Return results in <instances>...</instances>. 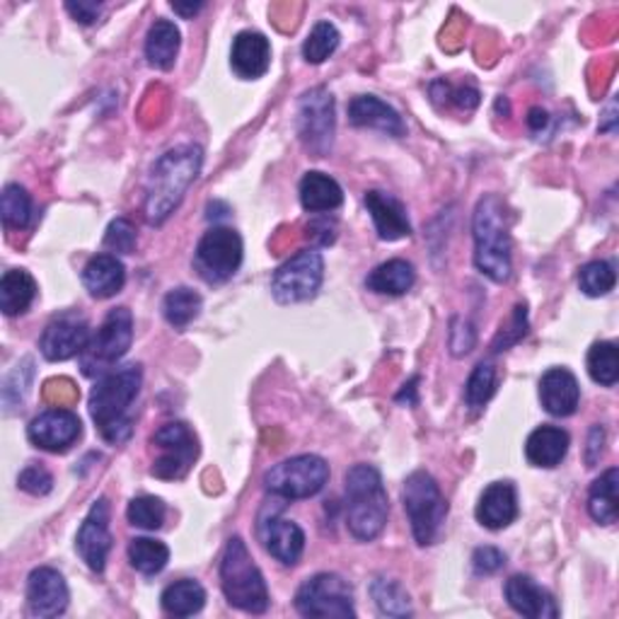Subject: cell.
<instances>
[{
    "label": "cell",
    "mask_w": 619,
    "mask_h": 619,
    "mask_svg": "<svg viewBox=\"0 0 619 619\" xmlns=\"http://www.w3.org/2000/svg\"><path fill=\"white\" fill-rule=\"evenodd\" d=\"M201 164L203 150L194 143L177 146L158 158L148 177L143 206L146 220L150 226H162L177 211L187 189L197 182Z\"/></svg>",
    "instance_id": "6da1fadb"
},
{
    "label": "cell",
    "mask_w": 619,
    "mask_h": 619,
    "mask_svg": "<svg viewBox=\"0 0 619 619\" xmlns=\"http://www.w3.org/2000/svg\"><path fill=\"white\" fill-rule=\"evenodd\" d=\"M143 370L139 363L104 373L90 395V417L100 436L112 446L127 443L133 433L131 405L141 392Z\"/></svg>",
    "instance_id": "7a4b0ae2"
},
{
    "label": "cell",
    "mask_w": 619,
    "mask_h": 619,
    "mask_svg": "<svg viewBox=\"0 0 619 619\" xmlns=\"http://www.w3.org/2000/svg\"><path fill=\"white\" fill-rule=\"evenodd\" d=\"M472 238L475 267L497 283L511 279V232H508L506 206L497 194L479 199L472 218Z\"/></svg>",
    "instance_id": "3957f363"
},
{
    "label": "cell",
    "mask_w": 619,
    "mask_h": 619,
    "mask_svg": "<svg viewBox=\"0 0 619 619\" xmlns=\"http://www.w3.org/2000/svg\"><path fill=\"white\" fill-rule=\"evenodd\" d=\"M347 491V526L359 542H373L390 516L388 491L373 465H353L343 477Z\"/></svg>",
    "instance_id": "277c9868"
},
{
    "label": "cell",
    "mask_w": 619,
    "mask_h": 619,
    "mask_svg": "<svg viewBox=\"0 0 619 619\" xmlns=\"http://www.w3.org/2000/svg\"><path fill=\"white\" fill-rule=\"evenodd\" d=\"M220 588L226 600L242 612L261 615L269 610V588L264 573L259 571L250 549L242 538H230L220 559Z\"/></svg>",
    "instance_id": "5b68a950"
},
{
    "label": "cell",
    "mask_w": 619,
    "mask_h": 619,
    "mask_svg": "<svg viewBox=\"0 0 619 619\" xmlns=\"http://www.w3.org/2000/svg\"><path fill=\"white\" fill-rule=\"evenodd\" d=\"M402 503L409 516L411 532L421 547L438 540L448 516V503L438 489V481L429 472H411L402 487Z\"/></svg>",
    "instance_id": "8992f818"
},
{
    "label": "cell",
    "mask_w": 619,
    "mask_h": 619,
    "mask_svg": "<svg viewBox=\"0 0 619 619\" xmlns=\"http://www.w3.org/2000/svg\"><path fill=\"white\" fill-rule=\"evenodd\" d=\"M133 343V315L129 308L109 310L102 327L98 329L82 351V373L104 376L109 368L129 353Z\"/></svg>",
    "instance_id": "52a82bcc"
},
{
    "label": "cell",
    "mask_w": 619,
    "mask_h": 619,
    "mask_svg": "<svg viewBox=\"0 0 619 619\" xmlns=\"http://www.w3.org/2000/svg\"><path fill=\"white\" fill-rule=\"evenodd\" d=\"M296 610L310 619H353V590L339 573H318L298 588Z\"/></svg>",
    "instance_id": "ba28073f"
},
{
    "label": "cell",
    "mask_w": 619,
    "mask_h": 619,
    "mask_svg": "<svg viewBox=\"0 0 619 619\" xmlns=\"http://www.w3.org/2000/svg\"><path fill=\"white\" fill-rule=\"evenodd\" d=\"M329 479V465L320 456H296L273 465L264 475V487L279 499H310Z\"/></svg>",
    "instance_id": "9c48e42d"
},
{
    "label": "cell",
    "mask_w": 619,
    "mask_h": 619,
    "mask_svg": "<svg viewBox=\"0 0 619 619\" xmlns=\"http://www.w3.org/2000/svg\"><path fill=\"white\" fill-rule=\"evenodd\" d=\"M242 238L232 228L216 226L197 244L194 269L206 283H226L242 264Z\"/></svg>",
    "instance_id": "30bf717a"
},
{
    "label": "cell",
    "mask_w": 619,
    "mask_h": 619,
    "mask_svg": "<svg viewBox=\"0 0 619 619\" xmlns=\"http://www.w3.org/2000/svg\"><path fill=\"white\" fill-rule=\"evenodd\" d=\"M325 279V259L315 250H302L273 271L271 293L281 306H293L318 296Z\"/></svg>",
    "instance_id": "8fae6325"
},
{
    "label": "cell",
    "mask_w": 619,
    "mask_h": 619,
    "mask_svg": "<svg viewBox=\"0 0 619 619\" xmlns=\"http://www.w3.org/2000/svg\"><path fill=\"white\" fill-rule=\"evenodd\" d=\"M153 446L158 448L160 456L156 458L153 467H150V475L164 481L187 477L191 465L199 458V440L194 431L182 421L164 423L153 436Z\"/></svg>",
    "instance_id": "7c38bea8"
},
{
    "label": "cell",
    "mask_w": 619,
    "mask_h": 619,
    "mask_svg": "<svg viewBox=\"0 0 619 619\" xmlns=\"http://www.w3.org/2000/svg\"><path fill=\"white\" fill-rule=\"evenodd\" d=\"M335 98L325 88L308 90L298 104V133L315 156H327L335 143Z\"/></svg>",
    "instance_id": "4fadbf2b"
},
{
    "label": "cell",
    "mask_w": 619,
    "mask_h": 619,
    "mask_svg": "<svg viewBox=\"0 0 619 619\" xmlns=\"http://www.w3.org/2000/svg\"><path fill=\"white\" fill-rule=\"evenodd\" d=\"M90 325L78 312H63L53 318L39 339V351L47 361H68L82 356L90 343Z\"/></svg>",
    "instance_id": "5bb4252c"
},
{
    "label": "cell",
    "mask_w": 619,
    "mask_h": 619,
    "mask_svg": "<svg viewBox=\"0 0 619 619\" xmlns=\"http://www.w3.org/2000/svg\"><path fill=\"white\" fill-rule=\"evenodd\" d=\"M82 436V421L71 409H47L41 411L39 417L32 419V423L27 426V438L30 443L49 450V452H66L71 446H76V440Z\"/></svg>",
    "instance_id": "9a60e30c"
},
{
    "label": "cell",
    "mask_w": 619,
    "mask_h": 619,
    "mask_svg": "<svg viewBox=\"0 0 619 619\" xmlns=\"http://www.w3.org/2000/svg\"><path fill=\"white\" fill-rule=\"evenodd\" d=\"M76 549L80 559L88 563L94 573H102L107 567L109 549H112V532H109V501L98 499L92 503L86 520L78 530Z\"/></svg>",
    "instance_id": "2e32d148"
},
{
    "label": "cell",
    "mask_w": 619,
    "mask_h": 619,
    "mask_svg": "<svg viewBox=\"0 0 619 619\" xmlns=\"http://www.w3.org/2000/svg\"><path fill=\"white\" fill-rule=\"evenodd\" d=\"M68 593L66 579L51 567H39L27 579V610L37 619H51L66 612Z\"/></svg>",
    "instance_id": "e0dca14e"
},
{
    "label": "cell",
    "mask_w": 619,
    "mask_h": 619,
    "mask_svg": "<svg viewBox=\"0 0 619 619\" xmlns=\"http://www.w3.org/2000/svg\"><path fill=\"white\" fill-rule=\"evenodd\" d=\"M259 538L264 542L267 552L277 561L286 563V567H296L302 552H306V532L300 530L298 522L277 513L261 516Z\"/></svg>",
    "instance_id": "ac0fdd59"
},
{
    "label": "cell",
    "mask_w": 619,
    "mask_h": 619,
    "mask_svg": "<svg viewBox=\"0 0 619 619\" xmlns=\"http://www.w3.org/2000/svg\"><path fill=\"white\" fill-rule=\"evenodd\" d=\"M506 600L511 608L528 617V619H557L559 617V608H557V600L555 596L545 590L540 583H535L530 576H511V579L506 581Z\"/></svg>",
    "instance_id": "d6986e66"
},
{
    "label": "cell",
    "mask_w": 619,
    "mask_h": 619,
    "mask_svg": "<svg viewBox=\"0 0 619 619\" xmlns=\"http://www.w3.org/2000/svg\"><path fill=\"white\" fill-rule=\"evenodd\" d=\"M366 209L370 218H373V226L378 230L380 240L395 242L411 236V223L405 203L388 194V191H380V189L366 191Z\"/></svg>",
    "instance_id": "ffe728a7"
},
{
    "label": "cell",
    "mask_w": 619,
    "mask_h": 619,
    "mask_svg": "<svg viewBox=\"0 0 619 619\" xmlns=\"http://www.w3.org/2000/svg\"><path fill=\"white\" fill-rule=\"evenodd\" d=\"M540 402L547 415L571 417L581 402L579 380L569 368H549L540 380Z\"/></svg>",
    "instance_id": "44dd1931"
},
{
    "label": "cell",
    "mask_w": 619,
    "mask_h": 619,
    "mask_svg": "<svg viewBox=\"0 0 619 619\" xmlns=\"http://www.w3.org/2000/svg\"><path fill=\"white\" fill-rule=\"evenodd\" d=\"M475 516L489 530H503L511 526L518 518V491L511 481H493L481 491Z\"/></svg>",
    "instance_id": "7402d4cb"
},
{
    "label": "cell",
    "mask_w": 619,
    "mask_h": 619,
    "mask_svg": "<svg viewBox=\"0 0 619 619\" xmlns=\"http://www.w3.org/2000/svg\"><path fill=\"white\" fill-rule=\"evenodd\" d=\"M230 66L232 71L244 80H257L264 76L271 66L269 39L254 30L240 32L236 39H232Z\"/></svg>",
    "instance_id": "603a6c76"
},
{
    "label": "cell",
    "mask_w": 619,
    "mask_h": 619,
    "mask_svg": "<svg viewBox=\"0 0 619 619\" xmlns=\"http://www.w3.org/2000/svg\"><path fill=\"white\" fill-rule=\"evenodd\" d=\"M349 119L353 127L378 129L382 133L395 136V139H402L407 133L400 112L388 102L376 98V94H361V98H353L349 104Z\"/></svg>",
    "instance_id": "cb8c5ba5"
},
{
    "label": "cell",
    "mask_w": 619,
    "mask_h": 619,
    "mask_svg": "<svg viewBox=\"0 0 619 619\" xmlns=\"http://www.w3.org/2000/svg\"><path fill=\"white\" fill-rule=\"evenodd\" d=\"M80 279L92 298L104 300L117 296L127 283V269L114 254H98L88 261Z\"/></svg>",
    "instance_id": "d4e9b609"
},
{
    "label": "cell",
    "mask_w": 619,
    "mask_h": 619,
    "mask_svg": "<svg viewBox=\"0 0 619 619\" xmlns=\"http://www.w3.org/2000/svg\"><path fill=\"white\" fill-rule=\"evenodd\" d=\"M569 443V433L559 429V426H540L526 440V458L532 467L552 470V467L561 465V460L567 458Z\"/></svg>",
    "instance_id": "484cf974"
},
{
    "label": "cell",
    "mask_w": 619,
    "mask_h": 619,
    "mask_svg": "<svg viewBox=\"0 0 619 619\" xmlns=\"http://www.w3.org/2000/svg\"><path fill=\"white\" fill-rule=\"evenodd\" d=\"M300 203L310 213H329L337 211L343 203V189L335 177L325 172L310 170L300 180Z\"/></svg>",
    "instance_id": "4316f807"
},
{
    "label": "cell",
    "mask_w": 619,
    "mask_h": 619,
    "mask_svg": "<svg viewBox=\"0 0 619 619\" xmlns=\"http://www.w3.org/2000/svg\"><path fill=\"white\" fill-rule=\"evenodd\" d=\"M182 47V34L170 20H156L146 34V59L160 71H170Z\"/></svg>",
    "instance_id": "83f0119b"
},
{
    "label": "cell",
    "mask_w": 619,
    "mask_h": 619,
    "mask_svg": "<svg viewBox=\"0 0 619 619\" xmlns=\"http://www.w3.org/2000/svg\"><path fill=\"white\" fill-rule=\"evenodd\" d=\"M37 298V281L30 271L24 269H10L0 279V310L8 318H16L30 310Z\"/></svg>",
    "instance_id": "f1b7e54d"
},
{
    "label": "cell",
    "mask_w": 619,
    "mask_h": 619,
    "mask_svg": "<svg viewBox=\"0 0 619 619\" xmlns=\"http://www.w3.org/2000/svg\"><path fill=\"white\" fill-rule=\"evenodd\" d=\"M417 281V271L407 259H390L368 273V291L380 296H405Z\"/></svg>",
    "instance_id": "f546056e"
},
{
    "label": "cell",
    "mask_w": 619,
    "mask_h": 619,
    "mask_svg": "<svg viewBox=\"0 0 619 619\" xmlns=\"http://www.w3.org/2000/svg\"><path fill=\"white\" fill-rule=\"evenodd\" d=\"M617 487H619V472L617 467H610L608 472H602L593 487L588 491V513L600 526H615L617 516H619V497H617Z\"/></svg>",
    "instance_id": "4dcf8cb0"
},
{
    "label": "cell",
    "mask_w": 619,
    "mask_h": 619,
    "mask_svg": "<svg viewBox=\"0 0 619 619\" xmlns=\"http://www.w3.org/2000/svg\"><path fill=\"white\" fill-rule=\"evenodd\" d=\"M160 605L162 610L172 617L199 615L206 605V590L199 581H191V579L174 581L162 590Z\"/></svg>",
    "instance_id": "1f68e13d"
},
{
    "label": "cell",
    "mask_w": 619,
    "mask_h": 619,
    "mask_svg": "<svg viewBox=\"0 0 619 619\" xmlns=\"http://www.w3.org/2000/svg\"><path fill=\"white\" fill-rule=\"evenodd\" d=\"M199 312H201V296L187 286L174 288V291H170L162 300L164 320H168V325L174 329H187L199 318Z\"/></svg>",
    "instance_id": "d6a6232c"
},
{
    "label": "cell",
    "mask_w": 619,
    "mask_h": 619,
    "mask_svg": "<svg viewBox=\"0 0 619 619\" xmlns=\"http://www.w3.org/2000/svg\"><path fill=\"white\" fill-rule=\"evenodd\" d=\"M129 561L131 567L143 576L160 573L170 561V549L160 540L150 538H136L129 545Z\"/></svg>",
    "instance_id": "836d02e7"
},
{
    "label": "cell",
    "mask_w": 619,
    "mask_h": 619,
    "mask_svg": "<svg viewBox=\"0 0 619 619\" xmlns=\"http://www.w3.org/2000/svg\"><path fill=\"white\" fill-rule=\"evenodd\" d=\"M0 216L8 230H24L32 223V199L20 184H8L0 197Z\"/></svg>",
    "instance_id": "e575fe53"
},
{
    "label": "cell",
    "mask_w": 619,
    "mask_h": 619,
    "mask_svg": "<svg viewBox=\"0 0 619 619\" xmlns=\"http://www.w3.org/2000/svg\"><path fill=\"white\" fill-rule=\"evenodd\" d=\"M588 373L602 388H612L619 380V351L612 341H598L588 351Z\"/></svg>",
    "instance_id": "d590c367"
},
{
    "label": "cell",
    "mask_w": 619,
    "mask_h": 619,
    "mask_svg": "<svg viewBox=\"0 0 619 619\" xmlns=\"http://www.w3.org/2000/svg\"><path fill=\"white\" fill-rule=\"evenodd\" d=\"M339 39L341 37H339L337 27L329 22V20H320L310 30L308 39L302 41V59H306L312 66L325 63L337 51Z\"/></svg>",
    "instance_id": "8d00e7d4"
},
{
    "label": "cell",
    "mask_w": 619,
    "mask_h": 619,
    "mask_svg": "<svg viewBox=\"0 0 619 619\" xmlns=\"http://www.w3.org/2000/svg\"><path fill=\"white\" fill-rule=\"evenodd\" d=\"M493 392H497V366L481 361L465 385V402L470 409H485Z\"/></svg>",
    "instance_id": "74e56055"
},
{
    "label": "cell",
    "mask_w": 619,
    "mask_h": 619,
    "mask_svg": "<svg viewBox=\"0 0 619 619\" xmlns=\"http://www.w3.org/2000/svg\"><path fill=\"white\" fill-rule=\"evenodd\" d=\"M370 596H373L378 610L388 617H407L411 615V602L407 590L390 579H376L370 586Z\"/></svg>",
    "instance_id": "f35d334b"
},
{
    "label": "cell",
    "mask_w": 619,
    "mask_h": 619,
    "mask_svg": "<svg viewBox=\"0 0 619 619\" xmlns=\"http://www.w3.org/2000/svg\"><path fill=\"white\" fill-rule=\"evenodd\" d=\"M617 283V273L615 267L608 264V261L596 259V261H588V264L579 271V286L581 291L590 298H600V296H608Z\"/></svg>",
    "instance_id": "ab89813d"
},
{
    "label": "cell",
    "mask_w": 619,
    "mask_h": 619,
    "mask_svg": "<svg viewBox=\"0 0 619 619\" xmlns=\"http://www.w3.org/2000/svg\"><path fill=\"white\" fill-rule=\"evenodd\" d=\"M164 516H168V508H164L162 499H158V497H139V499H133L127 508V518L131 526L143 528V530L162 528Z\"/></svg>",
    "instance_id": "60d3db41"
},
{
    "label": "cell",
    "mask_w": 619,
    "mask_h": 619,
    "mask_svg": "<svg viewBox=\"0 0 619 619\" xmlns=\"http://www.w3.org/2000/svg\"><path fill=\"white\" fill-rule=\"evenodd\" d=\"M32 359H24L22 363L16 366V370L6 378V388H3V405L6 409H16L22 405L27 390H30V382H32Z\"/></svg>",
    "instance_id": "b9f144b4"
},
{
    "label": "cell",
    "mask_w": 619,
    "mask_h": 619,
    "mask_svg": "<svg viewBox=\"0 0 619 619\" xmlns=\"http://www.w3.org/2000/svg\"><path fill=\"white\" fill-rule=\"evenodd\" d=\"M104 247L119 254H133L136 250V228L131 220L117 218L109 223L107 236H104Z\"/></svg>",
    "instance_id": "7bdbcfd3"
},
{
    "label": "cell",
    "mask_w": 619,
    "mask_h": 619,
    "mask_svg": "<svg viewBox=\"0 0 619 619\" xmlns=\"http://www.w3.org/2000/svg\"><path fill=\"white\" fill-rule=\"evenodd\" d=\"M433 90H443V94H433V100L438 98H446L448 104H456L460 109H465V112H470V109H475L479 104V90L475 86H452V82L448 80H438L431 86Z\"/></svg>",
    "instance_id": "ee69618b"
},
{
    "label": "cell",
    "mask_w": 619,
    "mask_h": 619,
    "mask_svg": "<svg viewBox=\"0 0 619 619\" xmlns=\"http://www.w3.org/2000/svg\"><path fill=\"white\" fill-rule=\"evenodd\" d=\"M18 487L27 493H32V497H47V493L53 489V477L44 465L32 462L20 472Z\"/></svg>",
    "instance_id": "f6af8a7d"
},
{
    "label": "cell",
    "mask_w": 619,
    "mask_h": 619,
    "mask_svg": "<svg viewBox=\"0 0 619 619\" xmlns=\"http://www.w3.org/2000/svg\"><path fill=\"white\" fill-rule=\"evenodd\" d=\"M472 567L477 573H497L506 567V555L497 547H479L472 555Z\"/></svg>",
    "instance_id": "bcb514c9"
},
{
    "label": "cell",
    "mask_w": 619,
    "mask_h": 619,
    "mask_svg": "<svg viewBox=\"0 0 619 619\" xmlns=\"http://www.w3.org/2000/svg\"><path fill=\"white\" fill-rule=\"evenodd\" d=\"M66 10L80 22V24H92L100 18L102 6L100 3H88V0H78V3H66Z\"/></svg>",
    "instance_id": "7dc6e473"
},
{
    "label": "cell",
    "mask_w": 619,
    "mask_h": 619,
    "mask_svg": "<svg viewBox=\"0 0 619 619\" xmlns=\"http://www.w3.org/2000/svg\"><path fill=\"white\" fill-rule=\"evenodd\" d=\"M602 443H605V431L600 429V426H596V429L590 431V436H588V448H586V462H588V467H593L600 460Z\"/></svg>",
    "instance_id": "c3c4849f"
},
{
    "label": "cell",
    "mask_w": 619,
    "mask_h": 619,
    "mask_svg": "<svg viewBox=\"0 0 619 619\" xmlns=\"http://www.w3.org/2000/svg\"><path fill=\"white\" fill-rule=\"evenodd\" d=\"M547 121H549V117H547L545 109H540V107H532V109H530L528 123H530V129H532V131H542V129L547 127Z\"/></svg>",
    "instance_id": "681fc988"
},
{
    "label": "cell",
    "mask_w": 619,
    "mask_h": 619,
    "mask_svg": "<svg viewBox=\"0 0 619 619\" xmlns=\"http://www.w3.org/2000/svg\"><path fill=\"white\" fill-rule=\"evenodd\" d=\"M203 8V3H191V6H184V3H172V10L174 12H180V16L184 18H191V16H197V12Z\"/></svg>",
    "instance_id": "f907efd6"
}]
</instances>
